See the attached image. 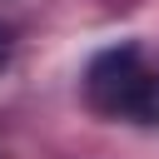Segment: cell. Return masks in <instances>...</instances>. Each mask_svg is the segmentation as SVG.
Here are the masks:
<instances>
[{"label":"cell","mask_w":159,"mask_h":159,"mask_svg":"<svg viewBox=\"0 0 159 159\" xmlns=\"http://www.w3.org/2000/svg\"><path fill=\"white\" fill-rule=\"evenodd\" d=\"M144 80H149L144 50H139V45H114V50H104V55L89 60V70H84V94H89V104H94L99 114H124V119H129Z\"/></svg>","instance_id":"1"},{"label":"cell","mask_w":159,"mask_h":159,"mask_svg":"<svg viewBox=\"0 0 159 159\" xmlns=\"http://www.w3.org/2000/svg\"><path fill=\"white\" fill-rule=\"evenodd\" d=\"M129 119H139V124H159V70H149V80H144V89H139Z\"/></svg>","instance_id":"2"},{"label":"cell","mask_w":159,"mask_h":159,"mask_svg":"<svg viewBox=\"0 0 159 159\" xmlns=\"http://www.w3.org/2000/svg\"><path fill=\"white\" fill-rule=\"evenodd\" d=\"M5 55H10V30H0V65H5Z\"/></svg>","instance_id":"3"}]
</instances>
